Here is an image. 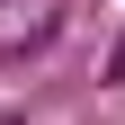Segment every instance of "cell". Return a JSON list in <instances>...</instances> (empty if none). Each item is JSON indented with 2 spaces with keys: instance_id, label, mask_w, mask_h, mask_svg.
<instances>
[{
  "instance_id": "6da1fadb",
  "label": "cell",
  "mask_w": 125,
  "mask_h": 125,
  "mask_svg": "<svg viewBox=\"0 0 125 125\" xmlns=\"http://www.w3.org/2000/svg\"><path fill=\"white\" fill-rule=\"evenodd\" d=\"M72 27V0H0V62H27Z\"/></svg>"
},
{
  "instance_id": "7a4b0ae2",
  "label": "cell",
  "mask_w": 125,
  "mask_h": 125,
  "mask_svg": "<svg viewBox=\"0 0 125 125\" xmlns=\"http://www.w3.org/2000/svg\"><path fill=\"white\" fill-rule=\"evenodd\" d=\"M98 81H107V89H125V36L107 45V62H98Z\"/></svg>"
},
{
  "instance_id": "3957f363",
  "label": "cell",
  "mask_w": 125,
  "mask_h": 125,
  "mask_svg": "<svg viewBox=\"0 0 125 125\" xmlns=\"http://www.w3.org/2000/svg\"><path fill=\"white\" fill-rule=\"evenodd\" d=\"M0 125H27V116H18V107H0Z\"/></svg>"
}]
</instances>
